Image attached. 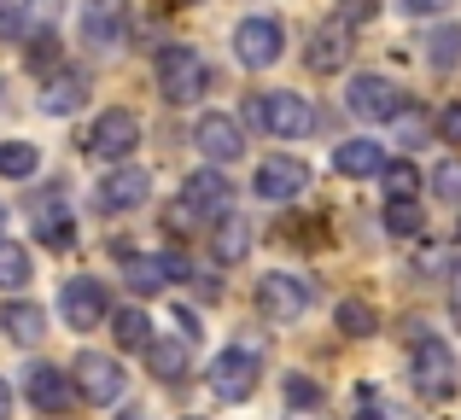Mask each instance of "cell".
<instances>
[{"label": "cell", "mask_w": 461, "mask_h": 420, "mask_svg": "<svg viewBox=\"0 0 461 420\" xmlns=\"http://www.w3.org/2000/svg\"><path fill=\"white\" fill-rule=\"evenodd\" d=\"M211 391L222 403H246L251 391H258V356L251 351H222L211 362Z\"/></svg>", "instance_id": "9c48e42d"}, {"label": "cell", "mask_w": 461, "mask_h": 420, "mask_svg": "<svg viewBox=\"0 0 461 420\" xmlns=\"http://www.w3.org/2000/svg\"><path fill=\"white\" fill-rule=\"evenodd\" d=\"M147 362H152V374L158 380H181V374H187V339H152L147 344Z\"/></svg>", "instance_id": "cb8c5ba5"}, {"label": "cell", "mask_w": 461, "mask_h": 420, "mask_svg": "<svg viewBox=\"0 0 461 420\" xmlns=\"http://www.w3.org/2000/svg\"><path fill=\"white\" fill-rule=\"evenodd\" d=\"M0 228H6V205H0Z\"/></svg>", "instance_id": "b9f144b4"}, {"label": "cell", "mask_w": 461, "mask_h": 420, "mask_svg": "<svg viewBox=\"0 0 461 420\" xmlns=\"http://www.w3.org/2000/svg\"><path fill=\"white\" fill-rule=\"evenodd\" d=\"M82 100H88V76L65 70V76H53V82H47L41 112H47V117H70V112H82Z\"/></svg>", "instance_id": "ffe728a7"}, {"label": "cell", "mask_w": 461, "mask_h": 420, "mask_svg": "<svg viewBox=\"0 0 461 420\" xmlns=\"http://www.w3.org/2000/svg\"><path fill=\"white\" fill-rule=\"evenodd\" d=\"M112 333H117V344H129V351H147V344H152V321L140 316V309H117Z\"/></svg>", "instance_id": "4316f807"}, {"label": "cell", "mask_w": 461, "mask_h": 420, "mask_svg": "<svg viewBox=\"0 0 461 420\" xmlns=\"http://www.w3.org/2000/svg\"><path fill=\"white\" fill-rule=\"evenodd\" d=\"M30 286V251L0 239V292H23Z\"/></svg>", "instance_id": "d4e9b609"}, {"label": "cell", "mask_w": 461, "mask_h": 420, "mask_svg": "<svg viewBox=\"0 0 461 420\" xmlns=\"http://www.w3.org/2000/svg\"><path fill=\"white\" fill-rule=\"evenodd\" d=\"M281 47H286V30L275 18H246L234 30V53H240L246 70H269L275 58H281Z\"/></svg>", "instance_id": "8992f818"}, {"label": "cell", "mask_w": 461, "mask_h": 420, "mask_svg": "<svg viewBox=\"0 0 461 420\" xmlns=\"http://www.w3.org/2000/svg\"><path fill=\"white\" fill-rule=\"evenodd\" d=\"M357 420H385V415H380V403H374V398H357Z\"/></svg>", "instance_id": "74e56055"}, {"label": "cell", "mask_w": 461, "mask_h": 420, "mask_svg": "<svg viewBox=\"0 0 461 420\" xmlns=\"http://www.w3.org/2000/svg\"><path fill=\"white\" fill-rule=\"evenodd\" d=\"M385 187H392V199H415V187H420L415 164H385Z\"/></svg>", "instance_id": "d6a6232c"}, {"label": "cell", "mask_w": 461, "mask_h": 420, "mask_svg": "<svg viewBox=\"0 0 461 420\" xmlns=\"http://www.w3.org/2000/svg\"><path fill=\"white\" fill-rule=\"evenodd\" d=\"M158 88H164L169 105H193L204 88H211V70L193 47H164L158 53Z\"/></svg>", "instance_id": "6da1fadb"}, {"label": "cell", "mask_w": 461, "mask_h": 420, "mask_svg": "<svg viewBox=\"0 0 461 420\" xmlns=\"http://www.w3.org/2000/svg\"><path fill=\"white\" fill-rule=\"evenodd\" d=\"M216 257L222 263H240V257H251V222H240V216H228V222H216Z\"/></svg>", "instance_id": "603a6c76"}, {"label": "cell", "mask_w": 461, "mask_h": 420, "mask_svg": "<svg viewBox=\"0 0 461 420\" xmlns=\"http://www.w3.org/2000/svg\"><path fill=\"white\" fill-rule=\"evenodd\" d=\"M35 234H41V246H53V251L77 246V222H70V210L59 205V199H41V205H35Z\"/></svg>", "instance_id": "d6986e66"}, {"label": "cell", "mask_w": 461, "mask_h": 420, "mask_svg": "<svg viewBox=\"0 0 461 420\" xmlns=\"http://www.w3.org/2000/svg\"><path fill=\"white\" fill-rule=\"evenodd\" d=\"M345 65H350V23L333 18L310 35V70L315 76H333V70H345Z\"/></svg>", "instance_id": "5bb4252c"}, {"label": "cell", "mask_w": 461, "mask_h": 420, "mask_svg": "<svg viewBox=\"0 0 461 420\" xmlns=\"http://www.w3.org/2000/svg\"><path fill=\"white\" fill-rule=\"evenodd\" d=\"M385 228L403 234V239H415L420 234V205L415 199H392V205H385Z\"/></svg>", "instance_id": "f1b7e54d"}, {"label": "cell", "mask_w": 461, "mask_h": 420, "mask_svg": "<svg viewBox=\"0 0 461 420\" xmlns=\"http://www.w3.org/2000/svg\"><path fill=\"white\" fill-rule=\"evenodd\" d=\"M397 6H403L409 18H427V12H444V6H450V0H397Z\"/></svg>", "instance_id": "d590c367"}, {"label": "cell", "mask_w": 461, "mask_h": 420, "mask_svg": "<svg viewBox=\"0 0 461 420\" xmlns=\"http://www.w3.org/2000/svg\"><path fill=\"white\" fill-rule=\"evenodd\" d=\"M0 333H6L12 344H41L47 316L35 304H0Z\"/></svg>", "instance_id": "44dd1931"}, {"label": "cell", "mask_w": 461, "mask_h": 420, "mask_svg": "<svg viewBox=\"0 0 461 420\" xmlns=\"http://www.w3.org/2000/svg\"><path fill=\"white\" fill-rule=\"evenodd\" d=\"M350 117H362V123H385V117L403 112V88H397L392 76H357L345 94Z\"/></svg>", "instance_id": "5b68a950"}, {"label": "cell", "mask_w": 461, "mask_h": 420, "mask_svg": "<svg viewBox=\"0 0 461 420\" xmlns=\"http://www.w3.org/2000/svg\"><path fill=\"white\" fill-rule=\"evenodd\" d=\"M135 147H140V117H135V112L112 105V112L94 117V129H88V158H100V164H123Z\"/></svg>", "instance_id": "3957f363"}, {"label": "cell", "mask_w": 461, "mask_h": 420, "mask_svg": "<svg viewBox=\"0 0 461 420\" xmlns=\"http://www.w3.org/2000/svg\"><path fill=\"white\" fill-rule=\"evenodd\" d=\"M193 140H199V152H204L211 164H234L240 152H246V135H240V123H234V117H222V112L199 117Z\"/></svg>", "instance_id": "4fadbf2b"}, {"label": "cell", "mask_w": 461, "mask_h": 420, "mask_svg": "<svg viewBox=\"0 0 461 420\" xmlns=\"http://www.w3.org/2000/svg\"><path fill=\"white\" fill-rule=\"evenodd\" d=\"M339 12H345V23H357V18L368 23L374 12H380V0H339Z\"/></svg>", "instance_id": "e575fe53"}, {"label": "cell", "mask_w": 461, "mask_h": 420, "mask_svg": "<svg viewBox=\"0 0 461 420\" xmlns=\"http://www.w3.org/2000/svg\"><path fill=\"white\" fill-rule=\"evenodd\" d=\"M333 164H339V175H380L385 152H380V140H345V147L333 152Z\"/></svg>", "instance_id": "7402d4cb"}, {"label": "cell", "mask_w": 461, "mask_h": 420, "mask_svg": "<svg viewBox=\"0 0 461 420\" xmlns=\"http://www.w3.org/2000/svg\"><path fill=\"white\" fill-rule=\"evenodd\" d=\"M415 386H420V398H432V403H444V398H456V351L444 339H427L420 333V344H415Z\"/></svg>", "instance_id": "277c9868"}, {"label": "cell", "mask_w": 461, "mask_h": 420, "mask_svg": "<svg viewBox=\"0 0 461 420\" xmlns=\"http://www.w3.org/2000/svg\"><path fill=\"white\" fill-rule=\"evenodd\" d=\"M339 327H345L350 339H368V333H374V309L357 304V298H345V304H339Z\"/></svg>", "instance_id": "4dcf8cb0"}, {"label": "cell", "mask_w": 461, "mask_h": 420, "mask_svg": "<svg viewBox=\"0 0 461 420\" xmlns=\"http://www.w3.org/2000/svg\"><path fill=\"white\" fill-rule=\"evenodd\" d=\"M187 420H199V415H187Z\"/></svg>", "instance_id": "7bdbcfd3"}, {"label": "cell", "mask_w": 461, "mask_h": 420, "mask_svg": "<svg viewBox=\"0 0 461 420\" xmlns=\"http://www.w3.org/2000/svg\"><path fill=\"white\" fill-rule=\"evenodd\" d=\"M286 398H293V403H321V386H310L304 374H293V380H286Z\"/></svg>", "instance_id": "836d02e7"}, {"label": "cell", "mask_w": 461, "mask_h": 420, "mask_svg": "<svg viewBox=\"0 0 461 420\" xmlns=\"http://www.w3.org/2000/svg\"><path fill=\"white\" fill-rule=\"evenodd\" d=\"M35 164H41V152H35L30 140H12V147H0V175H6V182L35 175Z\"/></svg>", "instance_id": "83f0119b"}, {"label": "cell", "mask_w": 461, "mask_h": 420, "mask_svg": "<svg viewBox=\"0 0 461 420\" xmlns=\"http://www.w3.org/2000/svg\"><path fill=\"white\" fill-rule=\"evenodd\" d=\"M432 187H438V199L461 205V158H444L438 170H432Z\"/></svg>", "instance_id": "1f68e13d"}, {"label": "cell", "mask_w": 461, "mask_h": 420, "mask_svg": "<svg viewBox=\"0 0 461 420\" xmlns=\"http://www.w3.org/2000/svg\"><path fill=\"white\" fill-rule=\"evenodd\" d=\"M181 274H187V263H181V257H123V281L135 286L140 298L164 292V286L181 281Z\"/></svg>", "instance_id": "2e32d148"}, {"label": "cell", "mask_w": 461, "mask_h": 420, "mask_svg": "<svg viewBox=\"0 0 461 420\" xmlns=\"http://www.w3.org/2000/svg\"><path fill=\"white\" fill-rule=\"evenodd\" d=\"M147 187H152V175H147V170H117V175H105V182H100L94 205H100L105 216H117V210H135L140 199H147Z\"/></svg>", "instance_id": "e0dca14e"}, {"label": "cell", "mask_w": 461, "mask_h": 420, "mask_svg": "<svg viewBox=\"0 0 461 420\" xmlns=\"http://www.w3.org/2000/svg\"><path fill=\"white\" fill-rule=\"evenodd\" d=\"M59 316H65V327L88 333L105 321V286L88 281V274H77V281H65V292H59Z\"/></svg>", "instance_id": "ba28073f"}, {"label": "cell", "mask_w": 461, "mask_h": 420, "mask_svg": "<svg viewBox=\"0 0 461 420\" xmlns=\"http://www.w3.org/2000/svg\"><path fill=\"white\" fill-rule=\"evenodd\" d=\"M432 65H438V70L461 65V23H444V30L432 35Z\"/></svg>", "instance_id": "f546056e"}, {"label": "cell", "mask_w": 461, "mask_h": 420, "mask_svg": "<svg viewBox=\"0 0 461 420\" xmlns=\"http://www.w3.org/2000/svg\"><path fill=\"white\" fill-rule=\"evenodd\" d=\"M258 304L269 321H298L310 309V286L298 281V274H269V281L258 286Z\"/></svg>", "instance_id": "7c38bea8"}, {"label": "cell", "mask_w": 461, "mask_h": 420, "mask_svg": "<svg viewBox=\"0 0 461 420\" xmlns=\"http://www.w3.org/2000/svg\"><path fill=\"white\" fill-rule=\"evenodd\" d=\"M129 35V0H82V41L112 53Z\"/></svg>", "instance_id": "52a82bcc"}, {"label": "cell", "mask_w": 461, "mask_h": 420, "mask_svg": "<svg viewBox=\"0 0 461 420\" xmlns=\"http://www.w3.org/2000/svg\"><path fill=\"white\" fill-rule=\"evenodd\" d=\"M438 129H444V135H450V140H461V105H444Z\"/></svg>", "instance_id": "8d00e7d4"}, {"label": "cell", "mask_w": 461, "mask_h": 420, "mask_svg": "<svg viewBox=\"0 0 461 420\" xmlns=\"http://www.w3.org/2000/svg\"><path fill=\"white\" fill-rule=\"evenodd\" d=\"M450 286H456V292H461V246L450 251Z\"/></svg>", "instance_id": "f35d334b"}, {"label": "cell", "mask_w": 461, "mask_h": 420, "mask_svg": "<svg viewBox=\"0 0 461 420\" xmlns=\"http://www.w3.org/2000/svg\"><path fill=\"white\" fill-rule=\"evenodd\" d=\"M0 420H12V386L0 380Z\"/></svg>", "instance_id": "ab89813d"}, {"label": "cell", "mask_w": 461, "mask_h": 420, "mask_svg": "<svg viewBox=\"0 0 461 420\" xmlns=\"http://www.w3.org/2000/svg\"><path fill=\"white\" fill-rule=\"evenodd\" d=\"M246 117L258 129H269V135H281V140H298V135L315 129V112H310L304 94H258V100L246 105Z\"/></svg>", "instance_id": "7a4b0ae2"}, {"label": "cell", "mask_w": 461, "mask_h": 420, "mask_svg": "<svg viewBox=\"0 0 461 420\" xmlns=\"http://www.w3.org/2000/svg\"><path fill=\"white\" fill-rule=\"evenodd\" d=\"M123 420H147V415H135V409H129V415H123Z\"/></svg>", "instance_id": "60d3db41"}, {"label": "cell", "mask_w": 461, "mask_h": 420, "mask_svg": "<svg viewBox=\"0 0 461 420\" xmlns=\"http://www.w3.org/2000/svg\"><path fill=\"white\" fill-rule=\"evenodd\" d=\"M304 187H310L304 158H263L258 164V199H269V205H293Z\"/></svg>", "instance_id": "30bf717a"}, {"label": "cell", "mask_w": 461, "mask_h": 420, "mask_svg": "<svg viewBox=\"0 0 461 420\" xmlns=\"http://www.w3.org/2000/svg\"><path fill=\"white\" fill-rule=\"evenodd\" d=\"M53 23H59V0H23L18 6V35H53Z\"/></svg>", "instance_id": "484cf974"}, {"label": "cell", "mask_w": 461, "mask_h": 420, "mask_svg": "<svg viewBox=\"0 0 461 420\" xmlns=\"http://www.w3.org/2000/svg\"><path fill=\"white\" fill-rule=\"evenodd\" d=\"M123 386H129V380H123V368H117L112 356H100V351H82L77 356V391L88 403H117V398H123Z\"/></svg>", "instance_id": "8fae6325"}, {"label": "cell", "mask_w": 461, "mask_h": 420, "mask_svg": "<svg viewBox=\"0 0 461 420\" xmlns=\"http://www.w3.org/2000/svg\"><path fill=\"white\" fill-rule=\"evenodd\" d=\"M23 391H30V403H35L41 415L70 409V380L59 374V368H47V362H35L30 374H23Z\"/></svg>", "instance_id": "ac0fdd59"}, {"label": "cell", "mask_w": 461, "mask_h": 420, "mask_svg": "<svg viewBox=\"0 0 461 420\" xmlns=\"http://www.w3.org/2000/svg\"><path fill=\"white\" fill-rule=\"evenodd\" d=\"M228 199H234V187H228L222 170H199V175H187V187H181V205L193 216H228Z\"/></svg>", "instance_id": "9a60e30c"}]
</instances>
